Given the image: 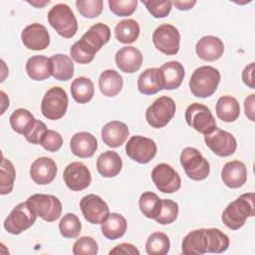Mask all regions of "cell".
<instances>
[{"mask_svg": "<svg viewBox=\"0 0 255 255\" xmlns=\"http://www.w3.org/2000/svg\"><path fill=\"white\" fill-rule=\"evenodd\" d=\"M215 111L219 120L225 123H233L240 115V106L234 97L222 96L216 103Z\"/></svg>", "mask_w": 255, "mask_h": 255, "instance_id": "30", "label": "cell"}, {"mask_svg": "<svg viewBox=\"0 0 255 255\" xmlns=\"http://www.w3.org/2000/svg\"><path fill=\"white\" fill-rule=\"evenodd\" d=\"M123 167V161L118 152L107 150L101 153L97 158V169L104 177L117 176Z\"/></svg>", "mask_w": 255, "mask_h": 255, "instance_id": "27", "label": "cell"}, {"mask_svg": "<svg viewBox=\"0 0 255 255\" xmlns=\"http://www.w3.org/2000/svg\"><path fill=\"white\" fill-rule=\"evenodd\" d=\"M254 193L248 192L241 194L227 205L222 212L221 220L228 228L238 230L245 224L247 218L254 216Z\"/></svg>", "mask_w": 255, "mask_h": 255, "instance_id": "2", "label": "cell"}, {"mask_svg": "<svg viewBox=\"0 0 255 255\" xmlns=\"http://www.w3.org/2000/svg\"><path fill=\"white\" fill-rule=\"evenodd\" d=\"M27 202L37 216L47 222H54L62 214V203L60 199L52 194L36 193L31 195Z\"/></svg>", "mask_w": 255, "mask_h": 255, "instance_id": "8", "label": "cell"}, {"mask_svg": "<svg viewBox=\"0 0 255 255\" xmlns=\"http://www.w3.org/2000/svg\"><path fill=\"white\" fill-rule=\"evenodd\" d=\"M128 228L126 218L120 213H110L102 223L101 230L103 235L110 240H116L125 235Z\"/></svg>", "mask_w": 255, "mask_h": 255, "instance_id": "28", "label": "cell"}, {"mask_svg": "<svg viewBox=\"0 0 255 255\" xmlns=\"http://www.w3.org/2000/svg\"><path fill=\"white\" fill-rule=\"evenodd\" d=\"M253 74H254V63L252 62L249 65H247L242 71V81L250 89H255Z\"/></svg>", "mask_w": 255, "mask_h": 255, "instance_id": "49", "label": "cell"}, {"mask_svg": "<svg viewBox=\"0 0 255 255\" xmlns=\"http://www.w3.org/2000/svg\"><path fill=\"white\" fill-rule=\"evenodd\" d=\"M40 144L44 149L55 152L62 147L63 137L58 131L53 129H47V131L42 136Z\"/></svg>", "mask_w": 255, "mask_h": 255, "instance_id": "46", "label": "cell"}, {"mask_svg": "<svg viewBox=\"0 0 255 255\" xmlns=\"http://www.w3.org/2000/svg\"><path fill=\"white\" fill-rule=\"evenodd\" d=\"M82 224L79 217L74 213L65 214L59 222V230L65 238H76L79 236Z\"/></svg>", "mask_w": 255, "mask_h": 255, "instance_id": "40", "label": "cell"}, {"mask_svg": "<svg viewBox=\"0 0 255 255\" xmlns=\"http://www.w3.org/2000/svg\"><path fill=\"white\" fill-rule=\"evenodd\" d=\"M99 247L97 241L90 236H83L76 240L73 245L74 255H96Z\"/></svg>", "mask_w": 255, "mask_h": 255, "instance_id": "43", "label": "cell"}, {"mask_svg": "<svg viewBox=\"0 0 255 255\" xmlns=\"http://www.w3.org/2000/svg\"><path fill=\"white\" fill-rule=\"evenodd\" d=\"M76 6L83 17L93 19L102 13L104 2L102 0H78Z\"/></svg>", "mask_w": 255, "mask_h": 255, "instance_id": "42", "label": "cell"}, {"mask_svg": "<svg viewBox=\"0 0 255 255\" xmlns=\"http://www.w3.org/2000/svg\"><path fill=\"white\" fill-rule=\"evenodd\" d=\"M109 254H124V255H139V250L130 243H121L114 247Z\"/></svg>", "mask_w": 255, "mask_h": 255, "instance_id": "48", "label": "cell"}, {"mask_svg": "<svg viewBox=\"0 0 255 255\" xmlns=\"http://www.w3.org/2000/svg\"><path fill=\"white\" fill-rule=\"evenodd\" d=\"M140 28L133 19H125L120 21L115 28V36L120 43H133L139 36Z\"/></svg>", "mask_w": 255, "mask_h": 255, "instance_id": "34", "label": "cell"}, {"mask_svg": "<svg viewBox=\"0 0 255 255\" xmlns=\"http://www.w3.org/2000/svg\"><path fill=\"white\" fill-rule=\"evenodd\" d=\"M137 89L142 95H154L162 90L158 68L144 70L137 79Z\"/></svg>", "mask_w": 255, "mask_h": 255, "instance_id": "29", "label": "cell"}, {"mask_svg": "<svg viewBox=\"0 0 255 255\" xmlns=\"http://www.w3.org/2000/svg\"><path fill=\"white\" fill-rule=\"evenodd\" d=\"M176 106L174 101L167 96L157 98L146 110L145 120L154 128L165 127L174 117Z\"/></svg>", "mask_w": 255, "mask_h": 255, "instance_id": "7", "label": "cell"}, {"mask_svg": "<svg viewBox=\"0 0 255 255\" xmlns=\"http://www.w3.org/2000/svg\"><path fill=\"white\" fill-rule=\"evenodd\" d=\"M185 121L196 131L206 134L216 128L215 118L209 108L202 104L193 103L185 111Z\"/></svg>", "mask_w": 255, "mask_h": 255, "instance_id": "10", "label": "cell"}, {"mask_svg": "<svg viewBox=\"0 0 255 255\" xmlns=\"http://www.w3.org/2000/svg\"><path fill=\"white\" fill-rule=\"evenodd\" d=\"M48 22L60 36L66 39L74 37L78 31V22L74 12L64 3L56 4L50 9Z\"/></svg>", "mask_w": 255, "mask_h": 255, "instance_id": "4", "label": "cell"}, {"mask_svg": "<svg viewBox=\"0 0 255 255\" xmlns=\"http://www.w3.org/2000/svg\"><path fill=\"white\" fill-rule=\"evenodd\" d=\"M21 40L27 49L41 51L48 48L50 44V34L44 25L32 23L23 29Z\"/></svg>", "mask_w": 255, "mask_h": 255, "instance_id": "17", "label": "cell"}, {"mask_svg": "<svg viewBox=\"0 0 255 255\" xmlns=\"http://www.w3.org/2000/svg\"><path fill=\"white\" fill-rule=\"evenodd\" d=\"M204 141L216 155L221 157L233 154L237 147L235 137L230 132L218 128L204 134Z\"/></svg>", "mask_w": 255, "mask_h": 255, "instance_id": "14", "label": "cell"}, {"mask_svg": "<svg viewBox=\"0 0 255 255\" xmlns=\"http://www.w3.org/2000/svg\"><path fill=\"white\" fill-rule=\"evenodd\" d=\"M180 164L186 175L192 180H203L210 172L208 160L194 147L188 146L182 149L180 153Z\"/></svg>", "mask_w": 255, "mask_h": 255, "instance_id": "5", "label": "cell"}, {"mask_svg": "<svg viewBox=\"0 0 255 255\" xmlns=\"http://www.w3.org/2000/svg\"><path fill=\"white\" fill-rule=\"evenodd\" d=\"M158 69L162 90H175L181 85L184 78V68L182 64L177 61H170L164 63Z\"/></svg>", "mask_w": 255, "mask_h": 255, "instance_id": "22", "label": "cell"}, {"mask_svg": "<svg viewBox=\"0 0 255 255\" xmlns=\"http://www.w3.org/2000/svg\"><path fill=\"white\" fill-rule=\"evenodd\" d=\"M169 247V238L162 232L150 234L145 243V250L148 255H165L168 253Z\"/></svg>", "mask_w": 255, "mask_h": 255, "instance_id": "38", "label": "cell"}, {"mask_svg": "<svg viewBox=\"0 0 255 255\" xmlns=\"http://www.w3.org/2000/svg\"><path fill=\"white\" fill-rule=\"evenodd\" d=\"M70 147L78 157L87 158L94 155L98 148V141L95 135L88 131H80L75 133L70 141Z\"/></svg>", "mask_w": 255, "mask_h": 255, "instance_id": "24", "label": "cell"}, {"mask_svg": "<svg viewBox=\"0 0 255 255\" xmlns=\"http://www.w3.org/2000/svg\"><path fill=\"white\" fill-rule=\"evenodd\" d=\"M52 76L58 81H68L74 75V63L64 54H55L51 58Z\"/></svg>", "mask_w": 255, "mask_h": 255, "instance_id": "32", "label": "cell"}, {"mask_svg": "<svg viewBox=\"0 0 255 255\" xmlns=\"http://www.w3.org/2000/svg\"><path fill=\"white\" fill-rule=\"evenodd\" d=\"M47 127L46 125L40 121V120H35L31 128L28 129V131L24 134L25 138L27 141L33 144H40V141L42 139V136L44 133L47 131Z\"/></svg>", "mask_w": 255, "mask_h": 255, "instance_id": "47", "label": "cell"}, {"mask_svg": "<svg viewBox=\"0 0 255 255\" xmlns=\"http://www.w3.org/2000/svg\"><path fill=\"white\" fill-rule=\"evenodd\" d=\"M151 179L162 193H173L181 186L178 172L167 163H159L151 171Z\"/></svg>", "mask_w": 255, "mask_h": 255, "instance_id": "13", "label": "cell"}, {"mask_svg": "<svg viewBox=\"0 0 255 255\" xmlns=\"http://www.w3.org/2000/svg\"><path fill=\"white\" fill-rule=\"evenodd\" d=\"M71 94L73 99L79 104L89 103L95 94L93 82L86 77L76 78L71 84Z\"/></svg>", "mask_w": 255, "mask_h": 255, "instance_id": "33", "label": "cell"}, {"mask_svg": "<svg viewBox=\"0 0 255 255\" xmlns=\"http://www.w3.org/2000/svg\"><path fill=\"white\" fill-rule=\"evenodd\" d=\"M16 177V171L13 163L2 157L1 162V170H0V193L1 195L8 194L12 191L14 186V181Z\"/></svg>", "mask_w": 255, "mask_h": 255, "instance_id": "39", "label": "cell"}, {"mask_svg": "<svg viewBox=\"0 0 255 255\" xmlns=\"http://www.w3.org/2000/svg\"><path fill=\"white\" fill-rule=\"evenodd\" d=\"M0 94H1V96H2V103H3V108H2L1 114H4V112H5V107H4V106H9V100L6 101V102L4 101V100H5V93H4L3 91H1Z\"/></svg>", "mask_w": 255, "mask_h": 255, "instance_id": "53", "label": "cell"}, {"mask_svg": "<svg viewBox=\"0 0 255 255\" xmlns=\"http://www.w3.org/2000/svg\"><path fill=\"white\" fill-rule=\"evenodd\" d=\"M138 206L145 217L155 219L161 209V199L155 193L145 191L139 196Z\"/></svg>", "mask_w": 255, "mask_h": 255, "instance_id": "35", "label": "cell"}, {"mask_svg": "<svg viewBox=\"0 0 255 255\" xmlns=\"http://www.w3.org/2000/svg\"><path fill=\"white\" fill-rule=\"evenodd\" d=\"M63 177L68 188L73 191L86 189L92 181L90 169L80 161H74L68 164L64 170Z\"/></svg>", "mask_w": 255, "mask_h": 255, "instance_id": "16", "label": "cell"}, {"mask_svg": "<svg viewBox=\"0 0 255 255\" xmlns=\"http://www.w3.org/2000/svg\"><path fill=\"white\" fill-rule=\"evenodd\" d=\"M80 208L85 219L92 224H102L110 214L108 204L96 194H88L80 201Z\"/></svg>", "mask_w": 255, "mask_h": 255, "instance_id": "15", "label": "cell"}, {"mask_svg": "<svg viewBox=\"0 0 255 255\" xmlns=\"http://www.w3.org/2000/svg\"><path fill=\"white\" fill-rule=\"evenodd\" d=\"M111 39V29L104 23H96L75 42L71 49L70 55L74 61L79 64L91 63L97 52L106 45Z\"/></svg>", "mask_w": 255, "mask_h": 255, "instance_id": "1", "label": "cell"}, {"mask_svg": "<svg viewBox=\"0 0 255 255\" xmlns=\"http://www.w3.org/2000/svg\"><path fill=\"white\" fill-rule=\"evenodd\" d=\"M118 68L124 73H135L139 70L142 64L141 52L132 46L121 48L115 57Z\"/></svg>", "mask_w": 255, "mask_h": 255, "instance_id": "19", "label": "cell"}, {"mask_svg": "<svg viewBox=\"0 0 255 255\" xmlns=\"http://www.w3.org/2000/svg\"><path fill=\"white\" fill-rule=\"evenodd\" d=\"M156 143L149 137L133 135L126 144V152L129 158L138 163L149 162L156 154Z\"/></svg>", "mask_w": 255, "mask_h": 255, "instance_id": "12", "label": "cell"}, {"mask_svg": "<svg viewBox=\"0 0 255 255\" xmlns=\"http://www.w3.org/2000/svg\"><path fill=\"white\" fill-rule=\"evenodd\" d=\"M172 4L180 11H187L190 10L195 4V0H187V1H172Z\"/></svg>", "mask_w": 255, "mask_h": 255, "instance_id": "51", "label": "cell"}, {"mask_svg": "<svg viewBox=\"0 0 255 255\" xmlns=\"http://www.w3.org/2000/svg\"><path fill=\"white\" fill-rule=\"evenodd\" d=\"M223 183L230 188H239L247 180V168L240 160L228 161L221 170Z\"/></svg>", "mask_w": 255, "mask_h": 255, "instance_id": "21", "label": "cell"}, {"mask_svg": "<svg viewBox=\"0 0 255 255\" xmlns=\"http://www.w3.org/2000/svg\"><path fill=\"white\" fill-rule=\"evenodd\" d=\"M129 133L128 126L120 121H112L107 123L101 131V136L108 146L119 147L128 138Z\"/></svg>", "mask_w": 255, "mask_h": 255, "instance_id": "23", "label": "cell"}, {"mask_svg": "<svg viewBox=\"0 0 255 255\" xmlns=\"http://www.w3.org/2000/svg\"><path fill=\"white\" fill-rule=\"evenodd\" d=\"M34 116L26 109L15 110L9 118V123L14 131L20 134H25L35 122Z\"/></svg>", "mask_w": 255, "mask_h": 255, "instance_id": "36", "label": "cell"}, {"mask_svg": "<svg viewBox=\"0 0 255 255\" xmlns=\"http://www.w3.org/2000/svg\"><path fill=\"white\" fill-rule=\"evenodd\" d=\"M124 81L119 72L115 70H105L99 78V87L106 97H115L123 89Z\"/></svg>", "mask_w": 255, "mask_h": 255, "instance_id": "31", "label": "cell"}, {"mask_svg": "<svg viewBox=\"0 0 255 255\" xmlns=\"http://www.w3.org/2000/svg\"><path fill=\"white\" fill-rule=\"evenodd\" d=\"M137 6L136 0H110L109 7L112 13L124 17L131 15Z\"/></svg>", "mask_w": 255, "mask_h": 255, "instance_id": "44", "label": "cell"}, {"mask_svg": "<svg viewBox=\"0 0 255 255\" xmlns=\"http://www.w3.org/2000/svg\"><path fill=\"white\" fill-rule=\"evenodd\" d=\"M195 51L201 60L213 62L223 55L224 45L218 37L207 35L198 40L195 46Z\"/></svg>", "mask_w": 255, "mask_h": 255, "instance_id": "20", "label": "cell"}, {"mask_svg": "<svg viewBox=\"0 0 255 255\" xmlns=\"http://www.w3.org/2000/svg\"><path fill=\"white\" fill-rule=\"evenodd\" d=\"M178 204L170 199H161V209L159 214L154 219L161 225L170 224L177 218Z\"/></svg>", "mask_w": 255, "mask_h": 255, "instance_id": "41", "label": "cell"}, {"mask_svg": "<svg viewBox=\"0 0 255 255\" xmlns=\"http://www.w3.org/2000/svg\"><path fill=\"white\" fill-rule=\"evenodd\" d=\"M181 251L185 255H202L207 253V237L205 228L189 232L182 240Z\"/></svg>", "mask_w": 255, "mask_h": 255, "instance_id": "25", "label": "cell"}, {"mask_svg": "<svg viewBox=\"0 0 255 255\" xmlns=\"http://www.w3.org/2000/svg\"><path fill=\"white\" fill-rule=\"evenodd\" d=\"M68 96L61 87H53L46 92L41 103L42 115L51 121H57L66 115Z\"/></svg>", "mask_w": 255, "mask_h": 255, "instance_id": "6", "label": "cell"}, {"mask_svg": "<svg viewBox=\"0 0 255 255\" xmlns=\"http://www.w3.org/2000/svg\"><path fill=\"white\" fill-rule=\"evenodd\" d=\"M142 4L146 7L148 12L154 18H164L166 17L171 11L172 2L169 0L165 1H146L142 0Z\"/></svg>", "mask_w": 255, "mask_h": 255, "instance_id": "45", "label": "cell"}, {"mask_svg": "<svg viewBox=\"0 0 255 255\" xmlns=\"http://www.w3.org/2000/svg\"><path fill=\"white\" fill-rule=\"evenodd\" d=\"M207 237V252L222 253L229 247V238L221 230L217 228L205 229Z\"/></svg>", "mask_w": 255, "mask_h": 255, "instance_id": "37", "label": "cell"}, {"mask_svg": "<svg viewBox=\"0 0 255 255\" xmlns=\"http://www.w3.org/2000/svg\"><path fill=\"white\" fill-rule=\"evenodd\" d=\"M26 72L34 81H44L52 76L51 59L43 55H35L28 59Z\"/></svg>", "mask_w": 255, "mask_h": 255, "instance_id": "26", "label": "cell"}, {"mask_svg": "<svg viewBox=\"0 0 255 255\" xmlns=\"http://www.w3.org/2000/svg\"><path fill=\"white\" fill-rule=\"evenodd\" d=\"M154 47L167 56L176 55L179 51L180 34L174 26L170 24L159 25L152 34Z\"/></svg>", "mask_w": 255, "mask_h": 255, "instance_id": "11", "label": "cell"}, {"mask_svg": "<svg viewBox=\"0 0 255 255\" xmlns=\"http://www.w3.org/2000/svg\"><path fill=\"white\" fill-rule=\"evenodd\" d=\"M29 4H31L32 6H35V7H37V8H42V7H44L45 5H47V4H49L50 3V1H32V2H28Z\"/></svg>", "mask_w": 255, "mask_h": 255, "instance_id": "52", "label": "cell"}, {"mask_svg": "<svg viewBox=\"0 0 255 255\" xmlns=\"http://www.w3.org/2000/svg\"><path fill=\"white\" fill-rule=\"evenodd\" d=\"M255 103V95L251 94L250 96H248L245 101H244V112H245V116L251 121L254 122L255 121V117H254V104Z\"/></svg>", "mask_w": 255, "mask_h": 255, "instance_id": "50", "label": "cell"}, {"mask_svg": "<svg viewBox=\"0 0 255 255\" xmlns=\"http://www.w3.org/2000/svg\"><path fill=\"white\" fill-rule=\"evenodd\" d=\"M220 82V72L211 66H201L194 70L189 80V89L196 98L212 96Z\"/></svg>", "mask_w": 255, "mask_h": 255, "instance_id": "3", "label": "cell"}, {"mask_svg": "<svg viewBox=\"0 0 255 255\" xmlns=\"http://www.w3.org/2000/svg\"><path fill=\"white\" fill-rule=\"evenodd\" d=\"M37 214L33 211L27 201L17 204L4 220V228L7 232L18 235L30 228L37 219Z\"/></svg>", "mask_w": 255, "mask_h": 255, "instance_id": "9", "label": "cell"}, {"mask_svg": "<svg viewBox=\"0 0 255 255\" xmlns=\"http://www.w3.org/2000/svg\"><path fill=\"white\" fill-rule=\"evenodd\" d=\"M57 174L56 162L47 156H42L34 160L30 167V176L39 185L51 183Z\"/></svg>", "mask_w": 255, "mask_h": 255, "instance_id": "18", "label": "cell"}]
</instances>
